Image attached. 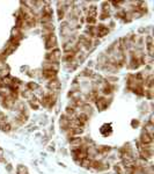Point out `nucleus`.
Returning <instances> with one entry per match:
<instances>
[{
    "instance_id": "obj_1",
    "label": "nucleus",
    "mask_w": 154,
    "mask_h": 174,
    "mask_svg": "<svg viewBox=\"0 0 154 174\" xmlns=\"http://www.w3.org/2000/svg\"><path fill=\"white\" fill-rule=\"evenodd\" d=\"M45 58H46L48 62H51V63H58V62L60 60V58H62V55H60V51H59L58 49H54L51 52L46 54Z\"/></svg>"
},
{
    "instance_id": "obj_2",
    "label": "nucleus",
    "mask_w": 154,
    "mask_h": 174,
    "mask_svg": "<svg viewBox=\"0 0 154 174\" xmlns=\"http://www.w3.org/2000/svg\"><path fill=\"white\" fill-rule=\"evenodd\" d=\"M57 45V38H56L55 34H51V35H48L45 36V48L48 50H54Z\"/></svg>"
},
{
    "instance_id": "obj_3",
    "label": "nucleus",
    "mask_w": 154,
    "mask_h": 174,
    "mask_svg": "<svg viewBox=\"0 0 154 174\" xmlns=\"http://www.w3.org/2000/svg\"><path fill=\"white\" fill-rule=\"evenodd\" d=\"M95 102H96V107H98L99 110H104L109 106V100L106 97H99Z\"/></svg>"
},
{
    "instance_id": "obj_4",
    "label": "nucleus",
    "mask_w": 154,
    "mask_h": 174,
    "mask_svg": "<svg viewBox=\"0 0 154 174\" xmlns=\"http://www.w3.org/2000/svg\"><path fill=\"white\" fill-rule=\"evenodd\" d=\"M152 143H153V137H151L148 133L143 131V133L140 136V144L142 145H152Z\"/></svg>"
},
{
    "instance_id": "obj_5",
    "label": "nucleus",
    "mask_w": 154,
    "mask_h": 174,
    "mask_svg": "<svg viewBox=\"0 0 154 174\" xmlns=\"http://www.w3.org/2000/svg\"><path fill=\"white\" fill-rule=\"evenodd\" d=\"M108 33H109V28H108L107 26L101 24V26H99V27H96V36H99V37H103V36H106Z\"/></svg>"
},
{
    "instance_id": "obj_6",
    "label": "nucleus",
    "mask_w": 154,
    "mask_h": 174,
    "mask_svg": "<svg viewBox=\"0 0 154 174\" xmlns=\"http://www.w3.org/2000/svg\"><path fill=\"white\" fill-rule=\"evenodd\" d=\"M18 174H29V173H28V171H27V168H26L24 166L20 165V166L18 167Z\"/></svg>"
}]
</instances>
